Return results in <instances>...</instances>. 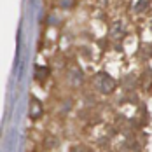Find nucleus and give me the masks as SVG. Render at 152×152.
<instances>
[{
    "mask_svg": "<svg viewBox=\"0 0 152 152\" xmlns=\"http://www.w3.org/2000/svg\"><path fill=\"white\" fill-rule=\"evenodd\" d=\"M94 80H96V88H98L102 93H110L114 88H115L114 79H112L110 75H107V74H98Z\"/></svg>",
    "mask_w": 152,
    "mask_h": 152,
    "instance_id": "nucleus-1",
    "label": "nucleus"
},
{
    "mask_svg": "<svg viewBox=\"0 0 152 152\" xmlns=\"http://www.w3.org/2000/svg\"><path fill=\"white\" fill-rule=\"evenodd\" d=\"M108 35H110V39H114V40L121 39L122 35H124V25H122L121 21H115V23L110 26V31H108Z\"/></svg>",
    "mask_w": 152,
    "mask_h": 152,
    "instance_id": "nucleus-2",
    "label": "nucleus"
},
{
    "mask_svg": "<svg viewBox=\"0 0 152 152\" xmlns=\"http://www.w3.org/2000/svg\"><path fill=\"white\" fill-rule=\"evenodd\" d=\"M40 115H42V105H40V102H39V100H35V98H31L30 117H31V119H37V117H40Z\"/></svg>",
    "mask_w": 152,
    "mask_h": 152,
    "instance_id": "nucleus-3",
    "label": "nucleus"
},
{
    "mask_svg": "<svg viewBox=\"0 0 152 152\" xmlns=\"http://www.w3.org/2000/svg\"><path fill=\"white\" fill-rule=\"evenodd\" d=\"M149 5H151L149 0H137V4H135V12H145Z\"/></svg>",
    "mask_w": 152,
    "mask_h": 152,
    "instance_id": "nucleus-4",
    "label": "nucleus"
},
{
    "mask_svg": "<svg viewBox=\"0 0 152 152\" xmlns=\"http://www.w3.org/2000/svg\"><path fill=\"white\" fill-rule=\"evenodd\" d=\"M75 5V0H60V7L61 9H70Z\"/></svg>",
    "mask_w": 152,
    "mask_h": 152,
    "instance_id": "nucleus-5",
    "label": "nucleus"
},
{
    "mask_svg": "<svg viewBox=\"0 0 152 152\" xmlns=\"http://www.w3.org/2000/svg\"><path fill=\"white\" fill-rule=\"evenodd\" d=\"M47 74H49V70H47L46 66H37V72H35L37 79H39V77H46Z\"/></svg>",
    "mask_w": 152,
    "mask_h": 152,
    "instance_id": "nucleus-6",
    "label": "nucleus"
}]
</instances>
